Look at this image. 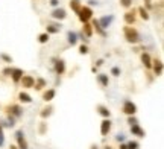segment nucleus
Returning a JSON list of instances; mask_svg holds the SVG:
<instances>
[{
	"mask_svg": "<svg viewBox=\"0 0 164 149\" xmlns=\"http://www.w3.org/2000/svg\"><path fill=\"white\" fill-rule=\"evenodd\" d=\"M119 149H128L126 143H120V146H119Z\"/></svg>",
	"mask_w": 164,
	"mask_h": 149,
	"instance_id": "a19ab883",
	"label": "nucleus"
},
{
	"mask_svg": "<svg viewBox=\"0 0 164 149\" xmlns=\"http://www.w3.org/2000/svg\"><path fill=\"white\" fill-rule=\"evenodd\" d=\"M50 5L52 6H58L59 5V0H50Z\"/></svg>",
	"mask_w": 164,
	"mask_h": 149,
	"instance_id": "58836bf2",
	"label": "nucleus"
},
{
	"mask_svg": "<svg viewBox=\"0 0 164 149\" xmlns=\"http://www.w3.org/2000/svg\"><path fill=\"white\" fill-rule=\"evenodd\" d=\"M0 58H2L5 62H12V58L9 55H6V53H0Z\"/></svg>",
	"mask_w": 164,
	"mask_h": 149,
	"instance_id": "72a5a7b5",
	"label": "nucleus"
},
{
	"mask_svg": "<svg viewBox=\"0 0 164 149\" xmlns=\"http://www.w3.org/2000/svg\"><path fill=\"white\" fill-rule=\"evenodd\" d=\"M128 123H129L131 126H132V125H138V120L135 119V116H129V117H128Z\"/></svg>",
	"mask_w": 164,
	"mask_h": 149,
	"instance_id": "c756f323",
	"label": "nucleus"
},
{
	"mask_svg": "<svg viewBox=\"0 0 164 149\" xmlns=\"http://www.w3.org/2000/svg\"><path fill=\"white\" fill-rule=\"evenodd\" d=\"M90 149H99V148H97L96 145H91V148H90Z\"/></svg>",
	"mask_w": 164,
	"mask_h": 149,
	"instance_id": "a18cd8bd",
	"label": "nucleus"
},
{
	"mask_svg": "<svg viewBox=\"0 0 164 149\" xmlns=\"http://www.w3.org/2000/svg\"><path fill=\"white\" fill-rule=\"evenodd\" d=\"M20 84L23 88H34L35 85V78L31 76V74H23L21 79H20Z\"/></svg>",
	"mask_w": 164,
	"mask_h": 149,
	"instance_id": "20e7f679",
	"label": "nucleus"
},
{
	"mask_svg": "<svg viewBox=\"0 0 164 149\" xmlns=\"http://www.w3.org/2000/svg\"><path fill=\"white\" fill-rule=\"evenodd\" d=\"M55 96H56V90L55 88H49V90H46L43 93V100L44 102H50V100L55 99Z\"/></svg>",
	"mask_w": 164,
	"mask_h": 149,
	"instance_id": "9d476101",
	"label": "nucleus"
},
{
	"mask_svg": "<svg viewBox=\"0 0 164 149\" xmlns=\"http://www.w3.org/2000/svg\"><path fill=\"white\" fill-rule=\"evenodd\" d=\"M5 145V134H3V125H0V148Z\"/></svg>",
	"mask_w": 164,
	"mask_h": 149,
	"instance_id": "2f4dec72",
	"label": "nucleus"
},
{
	"mask_svg": "<svg viewBox=\"0 0 164 149\" xmlns=\"http://www.w3.org/2000/svg\"><path fill=\"white\" fill-rule=\"evenodd\" d=\"M11 72H12V69H11V67H6V69H3L2 73L5 74V76H11Z\"/></svg>",
	"mask_w": 164,
	"mask_h": 149,
	"instance_id": "e433bc0d",
	"label": "nucleus"
},
{
	"mask_svg": "<svg viewBox=\"0 0 164 149\" xmlns=\"http://www.w3.org/2000/svg\"><path fill=\"white\" fill-rule=\"evenodd\" d=\"M93 26H94V29L97 31V34H100V35H103V37H105V32H103V29L100 28V24H99V21H97V20H93Z\"/></svg>",
	"mask_w": 164,
	"mask_h": 149,
	"instance_id": "393cba45",
	"label": "nucleus"
},
{
	"mask_svg": "<svg viewBox=\"0 0 164 149\" xmlns=\"http://www.w3.org/2000/svg\"><path fill=\"white\" fill-rule=\"evenodd\" d=\"M112 20H114V15H109V17H102L100 20H97V21H99V24H100L102 29H107L109 24L112 23Z\"/></svg>",
	"mask_w": 164,
	"mask_h": 149,
	"instance_id": "4468645a",
	"label": "nucleus"
},
{
	"mask_svg": "<svg viewBox=\"0 0 164 149\" xmlns=\"http://www.w3.org/2000/svg\"><path fill=\"white\" fill-rule=\"evenodd\" d=\"M38 41H40L41 44L47 43V41H49V34H41V35L38 37Z\"/></svg>",
	"mask_w": 164,
	"mask_h": 149,
	"instance_id": "bb28decb",
	"label": "nucleus"
},
{
	"mask_svg": "<svg viewBox=\"0 0 164 149\" xmlns=\"http://www.w3.org/2000/svg\"><path fill=\"white\" fill-rule=\"evenodd\" d=\"M47 85V82H46V79H43V78H38L35 81V85H34V88L35 90H41L43 87H46Z\"/></svg>",
	"mask_w": 164,
	"mask_h": 149,
	"instance_id": "4be33fe9",
	"label": "nucleus"
},
{
	"mask_svg": "<svg viewBox=\"0 0 164 149\" xmlns=\"http://www.w3.org/2000/svg\"><path fill=\"white\" fill-rule=\"evenodd\" d=\"M145 3H146V6H150V0H145Z\"/></svg>",
	"mask_w": 164,
	"mask_h": 149,
	"instance_id": "37998d69",
	"label": "nucleus"
},
{
	"mask_svg": "<svg viewBox=\"0 0 164 149\" xmlns=\"http://www.w3.org/2000/svg\"><path fill=\"white\" fill-rule=\"evenodd\" d=\"M111 74H112V76H120V74H122L120 67H112V69H111Z\"/></svg>",
	"mask_w": 164,
	"mask_h": 149,
	"instance_id": "7c9ffc66",
	"label": "nucleus"
},
{
	"mask_svg": "<svg viewBox=\"0 0 164 149\" xmlns=\"http://www.w3.org/2000/svg\"><path fill=\"white\" fill-rule=\"evenodd\" d=\"M23 74H24V72H23L21 69H12V72H11V78H12V81H14L15 84H18Z\"/></svg>",
	"mask_w": 164,
	"mask_h": 149,
	"instance_id": "9b49d317",
	"label": "nucleus"
},
{
	"mask_svg": "<svg viewBox=\"0 0 164 149\" xmlns=\"http://www.w3.org/2000/svg\"><path fill=\"white\" fill-rule=\"evenodd\" d=\"M131 132H132V135H137V137H145L146 132L143 128H140V125H132L131 126Z\"/></svg>",
	"mask_w": 164,
	"mask_h": 149,
	"instance_id": "dca6fc26",
	"label": "nucleus"
},
{
	"mask_svg": "<svg viewBox=\"0 0 164 149\" xmlns=\"http://www.w3.org/2000/svg\"><path fill=\"white\" fill-rule=\"evenodd\" d=\"M97 82H99V84H100L102 87H108V84H109L108 74H105V73L97 74Z\"/></svg>",
	"mask_w": 164,
	"mask_h": 149,
	"instance_id": "a211bd4d",
	"label": "nucleus"
},
{
	"mask_svg": "<svg viewBox=\"0 0 164 149\" xmlns=\"http://www.w3.org/2000/svg\"><path fill=\"white\" fill-rule=\"evenodd\" d=\"M141 62H143V66L146 69H152V58H150L149 53H146V52L141 53Z\"/></svg>",
	"mask_w": 164,
	"mask_h": 149,
	"instance_id": "2eb2a0df",
	"label": "nucleus"
},
{
	"mask_svg": "<svg viewBox=\"0 0 164 149\" xmlns=\"http://www.w3.org/2000/svg\"><path fill=\"white\" fill-rule=\"evenodd\" d=\"M111 126H112V122H111L109 119H103L102 123H100V134H102L103 137L108 135L109 131H111Z\"/></svg>",
	"mask_w": 164,
	"mask_h": 149,
	"instance_id": "423d86ee",
	"label": "nucleus"
},
{
	"mask_svg": "<svg viewBox=\"0 0 164 149\" xmlns=\"http://www.w3.org/2000/svg\"><path fill=\"white\" fill-rule=\"evenodd\" d=\"M138 11H140V15H141V19H143V20H149V12L146 11L145 8H140Z\"/></svg>",
	"mask_w": 164,
	"mask_h": 149,
	"instance_id": "c85d7f7f",
	"label": "nucleus"
},
{
	"mask_svg": "<svg viewBox=\"0 0 164 149\" xmlns=\"http://www.w3.org/2000/svg\"><path fill=\"white\" fill-rule=\"evenodd\" d=\"M120 5H122L123 8H129V6L132 5V0H120Z\"/></svg>",
	"mask_w": 164,
	"mask_h": 149,
	"instance_id": "f704fd0d",
	"label": "nucleus"
},
{
	"mask_svg": "<svg viewBox=\"0 0 164 149\" xmlns=\"http://www.w3.org/2000/svg\"><path fill=\"white\" fill-rule=\"evenodd\" d=\"M52 17L56 20H64L67 17V14H65V11L62 8H56V9H53V12H52Z\"/></svg>",
	"mask_w": 164,
	"mask_h": 149,
	"instance_id": "ddd939ff",
	"label": "nucleus"
},
{
	"mask_svg": "<svg viewBox=\"0 0 164 149\" xmlns=\"http://www.w3.org/2000/svg\"><path fill=\"white\" fill-rule=\"evenodd\" d=\"M76 35H78V38H81V40H82V41H87V40H88V38L85 37V35H84V34H76Z\"/></svg>",
	"mask_w": 164,
	"mask_h": 149,
	"instance_id": "4c0bfd02",
	"label": "nucleus"
},
{
	"mask_svg": "<svg viewBox=\"0 0 164 149\" xmlns=\"http://www.w3.org/2000/svg\"><path fill=\"white\" fill-rule=\"evenodd\" d=\"M116 140H117V142H120V143H122V142H123V140H125V134H120V132H119V134H117V135H116Z\"/></svg>",
	"mask_w": 164,
	"mask_h": 149,
	"instance_id": "c9c22d12",
	"label": "nucleus"
},
{
	"mask_svg": "<svg viewBox=\"0 0 164 149\" xmlns=\"http://www.w3.org/2000/svg\"><path fill=\"white\" fill-rule=\"evenodd\" d=\"M55 72L58 74H62L65 72V62H64V59H55Z\"/></svg>",
	"mask_w": 164,
	"mask_h": 149,
	"instance_id": "1a4fd4ad",
	"label": "nucleus"
},
{
	"mask_svg": "<svg viewBox=\"0 0 164 149\" xmlns=\"http://www.w3.org/2000/svg\"><path fill=\"white\" fill-rule=\"evenodd\" d=\"M102 64H103V59H99V61L96 62V66H97V67H99V66H102Z\"/></svg>",
	"mask_w": 164,
	"mask_h": 149,
	"instance_id": "79ce46f5",
	"label": "nucleus"
},
{
	"mask_svg": "<svg viewBox=\"0 0 164 149\" xmlns=\"http://www.w3.org/2000/svg\"><path fill=\"white\" fill-rule=\"evenodd\" d=\"M78 15H79V20L82 23H88V20L93 17V11H91L90 6H82L81 11L78 12Z\"/></svg>",
	"mask_w": 164,
	"mask_h": 149,
	"instance_id": "f03ea898",
	"label": "nucleus"
},
{
	"mask_svg": "<svg viewBox=\"0 0 164 149\" xmlns=\"http://www.w3.org/2000/svg\"><path fill=\"white\" fill-rule=\"evenodd\" d=\"M153 64H152V69H153V72L157 76H161L163 74V61L161 59H155V61H152Z\"/></svg>",
	"mask_w": 164,
	"mask_h": 149,
	"instance_id": "6e6552de",
	"label": "nucleus"
},
{
	"mask_svg": "<svg viewBox=\"0 0 164 149\" xmlns=\"http://www.w3.org/2000/svg\"><path fill=\"white\" fill-rule=\"evenodd\" d=\"M125 21H126L128 24H132L135 21V14L134 12H126L125 14Z\"/></svg>",
	"mask_w": 164,
	"mask_h": 149,
	"instance_id": "b1692460",
	"label": "nucleus"
},
{
	"mask_svg": "<svg viewBox=\"0 0 164 149\" xmlns=\"http://www.w3.org/2000/svg\"><path fill=\"white\" fill-rule=\"evenodd\" d=\"M8 110H9L8 113H9L12 117H21V116H23V108H21L20 105H11Z\"/></svg>",
	"mask_w": 164,
	"mask_h": 149,
	"instance_id": "0eeeda50",
	"label": "nucleus"
},
{
	"mask_svg": "<svg viewBox=\"0 0 164 149\" xmlns=\"http://www.w3.org/2000/svg\"><path fill=\"white\" fill-rule=\"evenodd\" d=\"M9 149H18V146H15V145H11V146H9Z\"/></svg>",
	"mask_w": 164,
	"mask_h": 149,
	"instance_id": "c03bdc74",
	"label": "nucleus"
},
{
	"mask_svg": "<svg viewBox=\"0 0 164 149\" xmlns=\"http://www.w3.org/2000/svg\"><path fill=\"white\" fill-rule=\"evenodd\" d=\"M88 5H90V6H94V5H97V2H96V0H88Z\"/></svg>",
	"mask_w": 164,
	"mask_h": 149,
	"instance_id": "ea45409f",
	"label": "nucleus"
},
{
	"mask_svg": "<svg viewBox=\"0 0 164 149\" xmlns=\"http://www.w3.org/2000/svg\"><path fill=\"white\" fill-rule=\"evenodd\" d=\"M70 8H72L73 11H74V12L78 14V12L81 11L82 5H81V2H79V0H72V2H70Z\"/></svg>",
	"mask_w": 164,
	"mask_h": 149,
	"instance_id": "5701e85b",
	"label": "nucleus"
},
{
	"mask_svg": "<svg viewBox=\"0 0 164 149\" xmlns=\"http://www.w3.org/2000/svg\"><path fill=\"white\" fill-rule=\"evenodd\" d=\"M126 146H128V149H138V148H140V145H138L137 142H132V140H131V142H128Z\"/></svg>",
	"mask_w": 164,
	"mask_h": 149,
	"instance_id": "cd10ccee",
	"label": "nucleus"
},
{
	"mask_svg": "<svg viewBox=\"0 0 164 149\" xmlns=\"http://www.w3.org/2000/svg\"><path fill=\"white\" fill-rule=\"evenodd\" d=\"M122 111L125 113L126 116H135L137 105H135L132 100H125V102H123V107H122Z\"/></svg>",
	"mask_w": 164,
	"mask_h": 149,
	"instance_id": "7ed1b4c3",
	"label": "nucleus"
},
{
	"mask_svg": "<svg viewBox=\"0 0 164 149\" xmlns=\"http://www.w3.org/2000/svg\"><path fill=\"white\" fill-rule=\"evenodd\" d=\"M47 32L46 34H58L61 31V26L59 24H47Z\"/></svg>",
	"mask_w": 164,
	"mask_h": 149,
	"instance_id": "aec40b11",
	"label": "nucleus"
},
{
	"mask_svg": "<svg viewBox=\"0 0 164 149\" xmlns=\"http://www.w3.org/2000/svg\"><path fill=\"white\" fill-rule=\"evenodd\" d=\"M18 100L21 104H31L32 102V97H31V94H27L26 92H20L18 93Z\"/></svg>",
	"mask_w": 164,
	"mask_h": 149,
	"instance_id": "f3484780",
	"label": "nucleus"
},
{
	"mask_svg": "<svg viewBox=\"0 0 164 149\" xmlns=\"http://www.w3.org/2000/svg\"><path fill=\"white\" fill-rule=\"evenodd\" d=\"M15 140L18 143V149H29V145H27V140L24 137V132L21 130H18L15 132Z\"/></svg>",
	"mask_w": 164,
	"mask_h": 149,
	"instance_id": "39448f33",
	"label": "nucleus"
},
{
	"mask_svg": "<svg viewBox=\"0 0 164 149\" xmlns=\"http://www.w3.org/2000/svg\"><path fill=\"white\" fill-rule=\"evenodd\" d=\"M84 31H85V35H87V37H91V35H93V29H91L90 23H84Z\"/></svg>",
	"mask_w": 164,
	"mask_h": 149,
	"instance_id": "a878e982",
	"label": "nucleus"
},
{
	"mask_svg": "<svg viewBox=\"0 0 164 149\" xmlns=\"http://www.w3.org/2000/svg\"><path fill=\"white\" fill-rule=\"evenodd\" d=\"M79 53H81V55H87V53H88V47H87L85 44H82V46L79 47Z\"/></svg>",
	"mask_w": 164,
	"mask_h": 149,
	"instance_id": "473e14b6",
	"label": "nucleus"
},
{
	"mask_svg": "<svg viewBox=\"0 0 164 149\" xmlns=\"http://www.w3.org/2000/svg\"><path fill=\"white\" fill-rule=\"evenodd\" d=\"M52 111H53V108L49 105V107H46V108H43L41 110V113H40V116L43 117V119H47L49 116H52Z\"/></svg>",
	"mask_w": 164,
	"mask_h": 149,
	"instance_id": "412c9836",
	"label": "nucleus"
},
{
	"mask_svg": "<svg viewBox=\"0 0 164 149\" xmlns=\"http://www.w3.org/2000/svg\"><path fill=\"white\" fill-rule=\"evenodd\" d=\"M123 32H125V38H126L128 43L135 44V43H140V41H141L138 31H137V29H134V28H131V26H126V28L123 29Z\"/></svg>",
	"mask_w": 164,
	"mask_h": 149,
	"instance_id": "f257e3e1",
	"label": "nucleus"
},
{
	"mask_svg": "<svg viewBox=\"0 0 164 149\" xmlns=\"http://www.w3.org/2000/svg\"><path fill=\"white\" fill-rule=\"evenodd\" d=\"M67 41H69V44L74 46V44L78 43V35H76V32L69 31V32H67Z\"/></svg>",
	"mask_w": 164,
	"mask_h": 149,
	"instance_id": "6ab92c4d",
	"label": "nucleus"
},
{
	"mask_svg": "<svg viewBox=\"0 0 164 149\" xmlns=\"http://www.w3.org/2000/svg\"><path fill=\"white\" fill-rule=\"evenodd\" d=\"M97 113L103 117V119H109V116H111V111H109L108 107H105V105H97Z\"/></svg>",
	"mask_w": 164,
	"mask_h": 149,
	"instance_id": "f8f14e48",
	"label": "nucleus"
}]
</instances>
